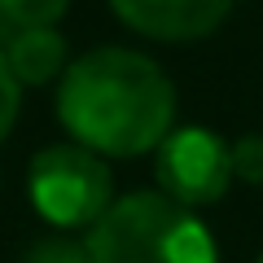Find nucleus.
<instances>
[{
	"instance_id": "f257e3e1",
	"label": "nucleus",
	"mask_w": 263,
	"mask_h": 263,
	"mask_svg": "<svg viewBox=\"0 0 263 263\" xmlns=\"http://www.w3.org/2000/svg\"><path fill=\"white\" fill-rule=\"evenodd\" d=\"M57 119L75 145L101 158H141L171 132L176 88L145 53L92 48L62 70Z\"/></svg>"
},
{
	"instance_id": "f03ea898",
	"label": "nucleus",
	"mask_w": 263,
	"mask_h": 263,
	"mask_svg": "<svg viewBox=\"0 0 263 263\" xmlns=\"http://www.w3.org/2000/svg\"><path fill=\"white\" fill-rule=\"evenodd\" d=\"M92 263H219L211 228L167 193H127L88 228Z\"/></svg>"
},
{
	"instance_id": "7ed1b4c3",
	"label": "nucleus",
	"mask_w": 263,
	"mask_h": 263,
	"mask_svg": "<svg viewBox=\"0 0 263 263\" xmlns=\"http://www.w3.org/2000/svg\"><path fill=\"white\" fill-rule=\"evenodd\" d=\"M27 193L40 219L53 228H92L110 211L114 184L101 154L84 145H48L31 158Z\"/></svg>"
},
{
	"instance_id": "20e7f679",
	"label": "nucleus",
	"mask_w": 263,
	"mask_h": 263,
	"mask_svg": "<svg viewBox=\"0 0 263 263\" xmlns=\"http://www.w3.org/2000/svg\"><path fill=\"white\" fill-rule=\"evenodd\" d=\"M154 180L180 206H211L233 184V145L211 127H171L154 149Z\"/></svg>"
},
{
	"instance_id": "39448f33",
	"label": "nucleus",
	"mask_w": 263,
	"mask_h": 263,
	"mask_svg": "<svg viewBox=\"0 0 263 263\" xmlns=\"http://www.w3.org/2000/svg\"><path fill=\"white\" fill-rule=\"evenodd\" d=\"M119 22L149 40H202L228 18L233 0H110Z\"/></svg>"
},
{
	"instance_id": "423d86ee",
	"label": "nucleus",
	"mask_w": 263,
	"mask_h": 263,
	"mask_svg": "<svg viewBox=\"0 0 263 263\" xmlns=\"http://www.w3.org/2000/svg\"><path fill=\"white\" fill-rule=\"evenodd\" d=\"M0 53H5V62H9V70L18 75L22 88H40V84H48V79H57L66 70V40L53 27L13 31Z\"/></svg>"
},
{
	"instance_id": "0eeeda50",
	"label": "nucleus",
	"mask_w": 263,
	"mask_h": 263,
	"mask_svg": "<svg viewBox=\"0 0 263 263\" xmlns=\"http://www.w3.org/2000/svg\"><path fill=\"white\" fill-rule=\"evenodd\" d=\"M66 5H70V0H0V18L9 22L13 31L53 27V22L66 13Z\"/></svg>"
},
{
	"instance_id": "6e6552de",
	"label": "nucleus",
	"mask_w": 263,
	"mask_h": 263,
	"mask_svg": "<svg viewBox=\"0 0 263 263\" xmlns=\"http://www.w3.org/2000/svg\"><path fill=\"white\" fill-rule=\"evenodd\" d=\"M22 263H92V254H88V246H79V241L53 237V241H35Z\"/></svg>"
},
{
	"instance_id": "1a4fd4ad",
	"label": "nucleus",
	"mask_w": 263,
	"mask_h": 263,
	"mask_svg": "<svg viewBox=\"0 0 263 263\" xmlns=\"http://www.w3.org/2000/svg\"><path fill=\"white\" fill-rule=\"evenodd\" d=\"M233 176L263 184V136H241L233 145Z\"/></svg>"
},
{
	"instance_id": "9d476101",
	"label": "nucleus",
	"mask_w": 263,
	"mask_h": 263,
	"mask_svg": "<svg viewBox=\"0 0 263 263\" xmlns=\"http://www.w3.org/2000/svg\"><path fill=\"white\" fill-rule=\"evenodd\" d=\"M18 101H22V84L9 70L5 53H0V141L13 132V119H18Z\"/></svg>"
},
{
	"instance_id": "9b49d317",
	"label": "nucleus",
	"mask_w": 263,
	"mask_h": 263,
	"mask_svg": "<svg viewBox=\"0 0 263 263\" xmlns=\"http://www.w3.org/2000/svg\"><path fill=\"white\" fill-rule=\"evenodd\" d=\"M259 263H263V259H259Z\"/></svg>"
}]
</instances>
